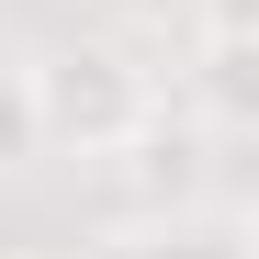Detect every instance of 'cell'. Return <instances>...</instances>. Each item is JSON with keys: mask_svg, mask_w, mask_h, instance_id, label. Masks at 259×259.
Listing matches in <instances>:
<instances>
[{"mask_svg": "<svg viewBox=\"0 0 259 259\" xmlns=\"http://www.w3.org/2000/svg\"><path fill=\"white\" fill-rule=\"evenodd\" d=\"M34 68V124H46V158H124L136 147V124L158 113L147 68L124 46H46L23 57Z\"/></svg>", "mask_w": 259, "mask_h": 259, "instance_id": "6da1fadb", "label": "cell"}, {"mask_svg": "<svg viewBox=\"0 0 259 259\" xmlns=\"http://www.w3.org/2000/svg\"><path fill=\"white\" fill-rule=\"evenodd\" d=\"M91 259H248V214L237 203H147Z\"/></svg>", "mask_w": 259, "mask_h": 259, "instance_id": "7a4b0ae2", "label": "cell"}, {"mask_svg": "<svg viewBox=\"0 0 259 259\" xmlns=\"http://www.w3.org/2000/svg\"><path fill=\"white\" fill-rule=\"evenodd\" d=\"M192 113H203V136H248V124H259V34H203Z\"/></svg>", "mask_w": 259, "mask_h": 259, "instance_id": "3957f363", "label": "cell"}, {"mask_svg": "<svg viewBox=\"0 0 259 259\" xmlns=\"http://www.w3.org/2000/svg\"><path fill=\"white\" fill-rule=\"evenodd\" d=\"M23 169H46V124H34V68L0 57V181H23Z\"/></svg>", "mask_w": 259, "mask_h": 259, "instance_id": "277c9868", "label": "cell"}, {"mask_svg": "<svg viewBox=\"0 0 259 259\" xmlns=\"http://www.w3.org/2000/svg\"><path fill=\"white\" fill-rule=\"evenodd\" d=\"M203 34H259V0H203Z\"/></svg>", "mask_w": 259, "mask_h": 259, "instance_id": "5b68a950", "label": "cell"}, {"mask_svg": "<svg viewBox=\"0 0 259 259\" xmlns=\"http://www.w3.org/2000/svg\"><path fill=\"white\" fill-rule=\"evenodd\" d=\"M79 12H102V23H169V0H79Z\"/></svg>", "mask_w": 259, "mask_h": 259, "instance_id": "8992f818", "label": "cell"}]
</instances>
